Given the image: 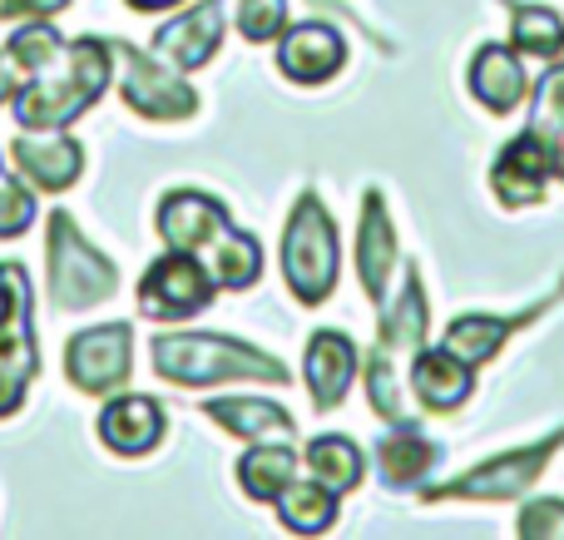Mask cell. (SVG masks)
<instances>
[{
    "mask_svg": "<svg viewBox=\"0 0 564 540\" xmlns=\"http://www.w3.org/2000/svg\"><path fill=\"white\" fill-rule=\"evenodd\" d=\"M154 372L178 387H214V382H282L288 367L248 343L218 333H159L154 337Z\"/></svg>",
    "mask_w": 564,
    "mask_h": 540,
    "instance_id": "6da1fadb",
    "label": "cell"
},
{
    "mask_svg": "<svg viewBox=\"0 0 564 540\" xmlns=\"http://www.w3.org/2000/svg\"><path fill=\"white\" fill-rule=\"evenodd\" d=\"M109 65H115V50L109 40H75L65 45V75L50 79L45 69L30 75L15 95V125L25 129H65L105 95L109 85Z\"/></svg>",
    "mask_w": 564,
    "mask_h": 540,
    "instance_id": "7a4b0ae2",
    "label": "cell"
},
{
    "mask_svg": "<svg viewBox=\"0 0 564 540\" xmlns=\"http://www.w3.org/2000/svg\"><path fill=\"white\" fill-rule=\"evenodd\" d=\"M282 283L307 307L327 303L337 288V228L317 194H302L282 228Z\"/></svg>",
    "mask_w": 564,
    "mask_h": 540,
    "instance_id": "3957f363",
    "label": "cell"
},
{
    "mask_svg": "<svg viewBox=\"0 0 564 540\" xmlns=\"http://www.w3.org/2000/svg\"><path fill=\"white\" fill-rule=\"evenodd\" d=\"M45 258H50V298L65 313H85V307L105 303L119 288V273L99 248L85 244V234L75 228V218L65 208L50 214V238H45Z\"/></svg>",
    "mask_w": 564,
    "mask_h": 540,
    "instance_id": "277c9868",
    "label": "cell"
},
{
    "mask_svg": "<svg viewBox=\"0 0 564 540\" xmlns=\"http://www.w3.org/2000/svg\"><path fill=\"white\" fill-rule=\"evenodd\" d=\"M564 446V432L545 436L535 446H520V452H506L486 466H470L466 476L441 486H421V501H520L530 486L545 476L550 456Z\"/></svg>",
    "mask_w": 564,
    "mask_h": 540,
    "instance_id": "5b68a950",
    "label": "cell"
},
{
    "mask_svg": "<svg viewBox=\"0 0 564 540\" xmlns=\"http://www.w3.org/2000/svg\"><path fill=\"white\" fill-rule=\"evenodd\" d=\"M214 273L198 263L194 253H178L169 248L159 263H149L144 283H139V307L159 323H184V317L204 313L214 303Z\"/></svg>",
    "mask_w": 564,
    "mask_h": 540,
    "instance_id": "8992f818",
    "label": "cell"
},
{
    "mask_svg": "<svg viewBox=\"0 0 564 540\" xmlns=\"http://www.w3.org/2000/svg\"><path fill=\"white\" fill-rule=\"evenodd\" d=\"M119 60V69H124V85H119V95H124V105L134 109L139 119H159V125H178V119H188L198 109V95L184 85L178 75H169L164 60H149L139 55L134 45H109Z\"/></svg>",
    "mask_w": 564,
    "mask_h": 540,
    "instance_id": "52a82bcc",
    "label": "cell"
},
{
    "mask_svg": "<svg viewBox=\"0 0 564 540\" xmlns=\"http://www.w3.org/2000/svg\"><path fill=\"white\" fill-rule=\"evenodd\" d=\"M129 323H99L89 333H75L65 347V372L85 397H109L129 382Z\"/></svg>",
    "mask_w": 564,
    "mask_h": 540,
    "instance_id": "ba28073f",
    "label": "cell"
},
{
    "mask_svg": "<svg viewBox=\"0 0 564 540\" xmlns=\"http://www.w3.org/2000/svg\"><path fill=\"white\" fill-rule=\"evenodd\" d=\"M555 139H545L540 129H525L520 139H510L500 149L496 169H490V188L506 208H530L545 204V184L555 179Z\"/></svg>",
    "mask_w": 564,
    "mask_h": 540,
    "instance_id": "9c48e42d",
    "label": "cell"
},
{
    "mask_svg": "<svg viewBox=\"0 0 564 540\" xmlns=\"http://www.w3.org/2000/svg\"><path fill=\"white\" fill-rule=\"evenodd\" d=\"M15 169L45 194H65L79 174H85V144L59 129H25V134L10 144Z\"/></svg>",
    "mask_w": 564,
    "mask_h": 540,
    "instance_id": "30bf717a",
    "label": "cell"
},
{
    "mask_svg": "<svg viewBox=\"0 0 564 540\" xmlns=\"http://www.w3.org/2000/svg\"><path fill=\"white\" fill-rule=\"evenodd\" d=\"M159 234H164V244L178 248V253L204 258L208 248L228 234V214H224V204H214V198L198 194V188H178V194H169L164 204H159Z\"/></svg>",
    "mask_w": 564,
    "mask_h": 540,
    "instance_id": "8fae6325",
    "label": "cell"
},
{
    "mask_svg": "<svg viewBox=\"0 0 564 540\" xmlns=\"http://www.w3.org/2000/svg\"><path fill=\"white\" fill-rule=\"evenodd\" d=\"M397 263H401V248H397V234H391L387 198H381L377 188H367V198H361V224H357V278L371 303H387Z\"/></svg>",
    "mask_w": 564,
    "mask_h": 540,
    "instance_id": "7c38bea8",
    "label": "cell"
},
{
    "mask_svg": "<svg viewBox=\"0 0 564 540\" xmlns=\"http://www.w3.org/2000/svg\"><path fill=\"white\" fill-rule=\"evenodd\" d=\"M40 372V347L35 327H30V288L20 293L15 313L0 323V417H10L25 402V387Z\"/></svg>",
    "mask_w": 564,
    "mask_h": 540,
    "instance_id": "4fadbf2b",
    "label": "cell"
},
{
    "mask_svg": "<svg viewBox=\"0 0 564 540\" xmlns=\"http://www.w3.org/2000/svg\"><path fill=\"white\" fill-rule=\"evenodd\" d=\"M341 60H347V45H341V35L327 20L292 25L278 50V65L292 85H322V79H332L341 69Z\"/></svg>",
    "mask_w": 564,
    "mask_h": 540,
    "instance_id": "5bb4252c",
    "label": "cell"
},
{
    "mask_svg": "<svg viewBox=\"0 0 564 540\" xmlns=\"http://www.w3.org/2000/svg\"><path fill=\"white\" fill-rule=\"evenodd\" d=\"M218 35H224V10H218V0H204V6L184 10L178 20H169V25L159 30L154 55L178 69H204L218 50Z\"/></svg>",
    "mask_w": 564,
    "mask_h": 540,
    "instance_id": "9a60e30c",
    "label": "cell"
},
{
    "mask_svg": "<svg viewBox=\"0 0 564 540\" xmlns=\"http://www.w3.org/2000/svg\"><path fill=\"white\" fill-rule=\"evenodd\" d=\"M470 387H476L470 367L446 347H421L411 357V397L426 412H456L460 402H470Z\"/></svg>",
    "mask_w": 564,
    "mask_h": 540,
    "instance_id": "2e32d148",
    "label": "cell"
},
{
    "mask_svg": "<svg viewBox=\"0 0 564 540\" xmlns=\"http://www.w3.org/2000/svg\"><path fill=\"white\" fill-rule=\"evenodd\" d=\"M377 466L387 486L411 492V486H421L441 466V442H431L421 426L397 422L387 436H377Z\"/></svg>",
    "mask_w": 564,
    "mask_h": 540,
    "instance_id": "e0dca14e",
    "label": "cell"
},
{
    "mask_svg": "<svg viewBox=\"0 0 564 540\" xmlns=\"http://www.w3.org/2000/svg\"><path fill=\"white\" fill-rule=\"evenodd\" d=\"M470 95L490 109V115H510L520 109V99L530 95L525 65L510 45H480L476 60H470Z\"/></svg>",
    "mask_w": 564,
    "mask_h": 540,
    "instance_id": "ac0fdd59",
    "label": "cell"
},
{
    "mask_svg": "<svg viewBox=\"0 0 564 540\" xmlns=\"http://www.w3.org/2000/svg\"><path fill=\"white\" fill-rule=\"evenodd\" d=\"M99 436L119 456H144L164 436V407L154 397H115L99 417Z\"/></svg>",
    "mask_w": 564,
    "mask_h": 540,
    "instance_id": "d6986e66",
    "label": "cell"
},
{
    "mask_svg": "<svg viewBox=\"0 0 564 540\" xmlns=\"http://www.w3.org/2000/svg\"><path fill=\"white\" fill-rule=\"evenodd\" d=\"M351 377H357V343H351L347 333H332V327L312 337L307 343V387H312L317 412L341 407Z\"/></svg>",
    "mask_w": 564,
    "mask_h": 540,
    "instance_id": "ffe728a7",
    "label": "cell"
},
{
    "mask_svg": "<svg viewBox=\"0 0 564 540\" xmlns=\"http://www.w3.org/2000/svg\"><path fill=\"white\" fill-rule=\"evenodd\" d=\"M550 303H555V293L540 298V303H530L520 317H480V313H466V317H456V323L446 327L441 347H446V353H456L466 367H480V363H490V357L500 353V343H506L516 327H525L530 317H540Z\"/></svg>",
    "mask_w": 564,
    "mask_h": 540,
    "instance_id": "44dd1931",
    "label": "cell"
},
{
    "mask_svg": "<svg viewBox=\"0 0 564 540\" xmlns=\"http://www.w3.org/2000/svg\"><path fill=\"white\" fill-rule=\"evenodd\" d=\"M204 412L243 442H292L297 436V422L268 397H214L204 402Z\"/></svg>",
    "mask_w": 564,
    "mask_h": 540,
    "instance_id": "7402d4cb",
    "label": "cell"
},
{
    "mask_svg": "<svg viewBox=\"0 0 564 540\" xmlns=\"http://www.w3.org/2000/svg\"><path fill=\"white\" fill-rule=\"evenodd\" d=\"M426 327H431V313H426V293H421V278H416V263H406V278H401V298L381 313V337L377 343L387 347L391 357H416L426 347Z\"/></svg>",
    "mask_w": 564,
    "mask_h": 540,
    "instance_id": "603a6c76",
    "label": "cell"
},
{
    "mask_svg": "<svg viewBox=\"0 0 564 540\" xmlns=\"http://www.w3.org/2000/svg\"><path fill=\"white\" fill-rule=\"evenodd\" d=\"M337 501L341 496L327 492L317 476H312V482H297V476H292L288 492H282L273 506H278V521L288 526V531L322 536V531H332V521H337Z\"/></svg>",
    "mask_w": 564,
    "mask_h": 540,
    "instance_id": "cb8c5ba5",
    "label": "cell"
},
{
    "mask_svg": "<svg viewBox=\"0 0 564 540\" xmlns=\"http://www.w3.org/2000/svg\"><path fill=\"white\" fill-rule=\"evenodd\" d=\"M302 462H307V472L337 496L357 492L361 476H367V456H361V446L347 442V436H312Z\"/></svg>",
    "mask_w": 564,
    "mask_h": 540,
    "instance_id": "d4e9b609",
    "label": "cell"
},
{
    "mask_svg": "<svg viewBox=\"0 0 564 540\" xmlns=\"http://www.w3.org/2000/svg\"><path fill=\"white\" fill-rule=\"evenodd\" d=\"M297 476V452L292 442H253V452L238 462V482L253 501H278L288 482Z\"/></svg>",
    "mask_w": 564,
    "mask_h": 540,
    "instance_id": "484cf974",
    "label": "cell"
},
{
    "mask_svg": "<svg viewBox=\"0 0 564 540\" xmlns=\"http://www.w3.org/2000/svg\"><path fill=\"white\" fill-rule=\"evenodd\" d=\"M258 268H263V253H258V244L248 234H238V228H228V234L208 248V273H214L218 288H238V293H243V288L258 283Z\"/></svg>",
    "mask_w": 564,
    "mask_h": 540,
    "instance_id": "4316f807",
    "label": "cell"
},
{
    "mask_svg": "<svg viewBox=\"0 0 564 540\" xmlns=\"http://www.w3.org/2000/svg\"><path fill=\"white\" fill-rule=\"evenodd\" d=\"M510 45L520 55H545L555 60L564 50V20L550 6H516L510 10Z\"/></svg>",
    "mask_w": 564,
    "mask_h": 540,
    "instance_id": "83f0119b",
    "label": "cell"
},
{
    "mask_svg": "<svg viewBox=\"0 0 564 540\" xmlns=\"http://www.w3.org/2000/svg\"><path fill=\"white\" fill-rule=\"evenodd\" d=\"M361 372H367V397L371 407H377V417H387V422H406V402H401V377L397 367H391V353L387 347H371L367 363H361Z\"/></svg>",
    "mask_w": 564,
    "mask_h": 540,
    "instance_id": "f1b7e54d",
    "label": "cell"
},
{
    "mask_svg": "<svg viewBox=\"0 0 564 540\" xmlns=\"http://www.w3.org/2000/svg\"><path fill=\"white\" fill-rule=\"evenodd\" d=\"M10 55L25 65V75H40L45 65H55L59 55H65V40H59L55 25H45V20H35V25L15 30V40H10Z\"/></svg>",
    "mask_w": 564,
    "mask_h": 540,
    "instance_id": "f546056e",
    "label": "cell"
},
{
    "mask_svg": "<svg viewBox=\"0 0 564 540\" xmlns=\"http://www.w3.org/2000/svg\"><path fill=\"white\" fill-rule=\"evenodd\" d=\"M530 129H540L545 139H564V50L560 60L545 69V79H540V95H535V119H530Z\"/></svg>",
    "mask_w": 564,
    "mask_h": 540,
    "instance_id": "4dcf8cb0",
    "label": "cell"
},
{
    "mask_svg": "<svg viewBox=\"0 0 564 540\" xmlns=\"http://www.w3.org/2000/svg\"><path fill=\"white\" fill-rule=\"evenodd\" d=\"M288 25V0H238V35L248 45H268Z\"/></svg>",
    "mask_w": 564,
    "mask_h": 540,
    "instance_id": "1f68e13d",
    "label": "cell"
},
{
    "mask_svg": "<svg viewBox=\"0 0 564 540\" xmlns=\"http://www.w3.org/2000/svg\"><path fill=\"white\" fill-rule=\"evenodd\" d=\"M516 536L525 540H564V501H530L516 516Z\"/></svg>",
    "mask_w": 564,
    "mask_h": 540,
    "instance_id": "d6a6232c",
    "label": "cell"
},
{
    "mask_svg": "<svg viewBox=\"0 0 564 540\" xmlns=\"http://www.w3.org/2000/svg\"><path fill=\"white\" fill-rule=\"evenodd\" d=\"M30 224H35V198L0 174V238H20Z\"/></svg>",
    "mask_w": 564,
    "mask_h": 540,
    "instance_id": "836d02e7",
    "label": "cell"
},
{
    "mask_svg": "<svg viewBox=\"0 0 564 540\" xmlns=\"http://www.w3.org/2000/svg\"><path fill=\"white\" fill-rule=\"evenodd\" d=\"M69 0H0V20H50Z\"/></svg>",
    "mask_w": 564,
    "mask_h": 540,
    "instance_id": "e575fe53",
    "label": "cell"
},
{
    "mask_svg": "<svg viewBox=\"0 0 564 540\" xmlns=\"http://www.w3.org/2000/svg\"><path fill=\"white\" fill-rule=\"evenodd\" d=\"M25 268L20 263H0V323H6L10 313H15V303H20V293H25Z\"/></svg>",
    "mask_w": 564,
    "mask_h": 540,
    "instance_id": "d590c367",
    "label": "cell"
},
{
    "mask_svg": "<svg viewBox=\"0 0 564 540\" xmlns=\"http://www.w3.org/2000/svg\"><path fill=\"white\" fill-rule=\"evenodd\" d=\"M20 85H25V65H20L10 50H0V105H6V99H15Z\"/></svg>",
    "mask_w": 564,
    "mask_h": 540,
    "instance_id": "8d00e7d4",
    "label": "cell"
},
{
    "mask_svg": "<svg viewBox=\"0 0 564 540\" xmlns=\"http://www.w3.org/2000/svg\"><path fill=\"white\" fill-rule=\"evenodd\" d=\"M134 10H164V6H178V0H129Z\"/></svg>",
    "mask_w": 564,
    "mask_h": 540,
    "instance_id": "74e56055",
    "label": "cell"
},
{
    "mask_svg": "<svg viewBox=\"0 0 564 540\" xmlns=\"http://www.w3.org/2000/svg\"><path fill=\"white\" fill-rule=\"evenodd\" d=\"M317 6H332V10H341V15H347V20H357V25H361V15H357V10H347V6H341V0H317Z\"/></svg>",
    "mask_w": 564,
    "mask_h": 540,
    "instance_id": "f35d334b",
    "label": "cell"
},
{
    "mask_svg": "<svg viewBox=\"0 0 564 540\" xmlns=\"http://www.w3.org/2000/svg\"><path fill=\"white\" fill-rule=\"evenodd\" d=\"M555 174H560V179H564V144H560V149H555Z\"/></svg>",
    "mask_w": 564,
    "mask_h": 540,
    "instance_id": "ab89813d",
    "label": "cell"
}]
</instances>
